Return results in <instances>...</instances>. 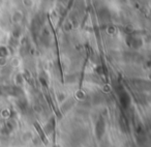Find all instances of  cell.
<instances>
[{"mask_svg":"<svg viewBox=\"0 0 151 147\" xmlns=\"http://www.w3.org/2000/svg\"><path fill=\"white\" fill-rule=\"evenodd\" d=\"M104 132H105V122L103 119H99L96 123V135L99 138L103 136Z\"/></svg>","mask_w":151,"mask_h":147,"instance_id":"obj_1","label":"cell"}]
</instances>
